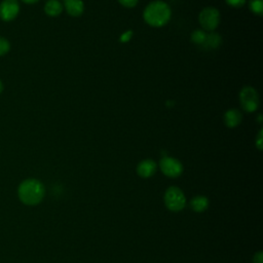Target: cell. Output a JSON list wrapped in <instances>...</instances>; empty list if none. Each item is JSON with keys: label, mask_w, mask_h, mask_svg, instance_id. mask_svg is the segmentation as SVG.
Masks as SVG:
<instances>
[{"label": "cell", "mask_w": 263, "mask_h": 263, "mask_svg": "<svg viewBox=\"0 0 263 263\" xmlns=\"http://www.w3.org/2000/svg\"><path fill=\"white\" fill-rule=\"evenodd\" d=\"M255 145L259 150H262V129H260L257 135V138L255 140Z\"/></svg>", "instance_id": "obj_19"}, {"label": "cell", "mask_w": 263, "mask_h": 263, "mask_svg": "<svg viewBox=\"0 0 263 263\" xmlns=\"http://www.w3.org/2000/svg\"><path fill=\"white\" fill-rule=\"evenodd\" d=\"M164 203L170 211L179 212L185 208L186 197L180 188L172 186L164 193Z\"/></svg>", "instance_id": "obj_5"}, {"label": "cell", "mask_w": 263, "mask_h": 263, "mask_svg": "<svg viewBox=\"0 0 263 263\" xmlns=\"http://www.w3.org/2000/svg\"><path fill=\"white\" fill-rule=\"evenodd\" d=\"M249 8L254 14L261 16L263 14V0H249Z\"/></svg>", "instance_id": "obj_14"}, {"label": "cell", "mask_w": 263, "mask_h": 263, "mask_svg": "<svg viewBox=\"0 0 263 263\" xmlns=\"http://www.w3.org/2000/svg\"><path fill=\"white\" fill-rule=\"evenodd\" d=\"M59 1H60V0H59Z\"/></svg>", "instance_id": "obj_23"}, {"label": "cell", "mask_w": 263, "mask_h": 263, "mask_svg": "<svg viewBox=\"0 0 263 263\" xmlns=\"http://www.w3.org/2000/svg\"><path fill=\"white\" fill-rule=\"evenodd\" d=\"M222 42L221 36L216 32H209L206 33V37L202 45H204L205 48H217L220 46Z\"/></svg>", "instance_id": "obj_13"}, {"label": "cell", "mask_w": 263, "mask_h": 263, "mask_svg": "<svg viewBox=\"0 0 263 263\" xmlns=\"http://www.w3.org/2000/svg\"><path fill=\"white\" fill-rule=\"evenodd\" d=\"M191 209L196 213H202L204 212L209 206V199L205 196L198 195L194 196L190 201Z\"/></svg>", "instance_id": "obj_12"}, {"label": "cell", "mask_w": 263, "mask_h": 263, "mask_svg": "<svg viewBox=\"0 0 263 263\" xmlns=\"http://www.w3.org/2000/svg\"><path fill=\"white\" fill-rule=\"evenodd\" d=\"M157 165L153 159H144L137 165V173L142 178H150L156 172Z\"/></svg>", "instance_id": "obj_8"}, {"label": "cell", "mask_w": 263, "mask_h": 263, "mask_svg": "<svg viewBox=\"0 0 263 263\" xmlns=\"http://www.w3.org/2000/svg\"><path fill=\"white\" fill-rule=\"evenodd\" d=\"M63 6L71 16H80L84 11L82 0H63Z\"/></svg>", "instance_id": "obj_10"}, {"label": "cell", "mask_w": 263, "mask_h": 263, "mask_svg": "<svg viewBox=\"0 0 263 263\" xmlns=\"http://www.w3.org/2000/svg\"><path fill=\"white\" fill-rule=\"evenodd\" d=\"M22 1L25 2V3H27V4H34V3L38 2L39 0H22Z\"/></svg>", "instance_id": "obj_21"}, {"label": "cell", "mask_w": 263, "mask_h": 263, "mask_svg": "<svg viewBox=\"0 0 263 263\" xmlns=\"http://www.w3.org/2000/svg\"><path fill=\"white\" fill-rule=\"evenodd\" d=\"M122 6L124 7H127V8H132V7H135L139 0H117Z\"/></svg>", "instance_id": "obj_18"}, {"label": "cell", "mask_w": 263, "mask_h": 263, "mask_svg": "<svg viewBox=\"0 0 263 263\" xmlns=\"http://www.w3.org/2000/svg\"><path fill=\"white\" fill-rule=\"evenodd\" d=\"M9 50H10L9 41L6 38L0 36V57L6 54Z\"/></svg>", "instance_id": "obj_16"}, {"label": "cell", "mask_w": 263, "mask_h": 263, "mask_svg": "<svg viewBox=\"0 0 263 263\" xmlns=\"http://www.w3.org/2000/svg\"><path fill=\"white\" fill-rule=\"evenodd\" d=\"M238 99L243 111L248 113H253L258 110L260 104L259 93L253 86H243L238 93Z\"/></svg>", "instance_id": "obj_3"}, {"label": "cell", "mask_w": 263, "mask_h": 263, "mask_svg": "<svg viewBox=\"0 0 263 263\" xmlns=\"http://www.w3.org/2000/svg\"><path fill=\"white\" fill-rule=\"evenodd\" d=\"M206 37V32L203 30H194L191 34V41L194 44L197 45H202Z\"/></svg>", "instance_id": "obj_15"}, {"label": "cell", "mask_w": 263, "mask_h": 263, "mask_svg": "<svg viewBox=\"0 0 263 263\" xmlns=\"http://www.w3.org/2000/svg\"><path fill=\"white\" fill-rule=\"evenodd\" d=\"M45 194L44 185L37 179H26L17 188V196L26 205H36L43 199Z\"/></svg>", "instance_id": "obj_2"}, {"label": "cell", "mask_w": 263, "mask_h": 263, "mask_svg": "<svg viewBox=\"0 0 263 263\" xmlns=\"http://www.w3.org/2000/svg\"><path fill=\"white\" fill-rule=\"evenodd\" d=\"M220 11L213 6H206L198 14V22L205 32H214L220 24Z\"/></svg>", "instance_id": "obj_4"}, {"label": "cell", "mask_w": 263, "mask_h": 263, "mask_svg": "<svg viewBox=\"0 0 263 263\" xmlns=\"http://www.w3.org/2000/svg\"><path fill=\"white\" fill-rule=\"evenodd\" d=\"M253 263H263L262 252H258L257 254H255L254 259H253Z\"/></svg>", "instance_id": "obj_20"}, {"label": "cell", "mask_w": 263, "mask_h": 263, "mask_svg": "<svg viewBox=\"0 0 263 263\" xmlns=\"http://www.w3.org/2000/svg\"><path fill=\"white\" fill-rule=\"evenodd\" d=\"M159 167L163 175L170 178H177L183 173L182 162L175 157H162L159 161Z\"/></svg>", "instance_id": "obj_6"}, {"label": "cell", "mask_w": 263, "mask_h": 263, "mask_svg": "<svg viewBox=\"0 0 263 263\" xmlns=\"http://www.w3.org/2000/svg\"><path fill=\"white\" fill-rule=\"evenodd\" d=\"M2 90H3V83H2V81L0 80V93L2 92Z\"/></svg>", "instance_id": "obj_22"}, {"label": "cell", "mask_w": 263, "mask_h": 263, "mask_svg": "<svg viewBox=\"0 0 263 263\" xmlns=\"http://www.w3.org/2000/svg\"><path fill=\"white\" fill-rule=\"evenodd\" d=\"M226 4L231 6V7H234V8H239V7H242L247 0H225Z\"/></svg>", "instance_id": "obj_17"}, {"label": "cell", "mask_w": 263, "mask_h": 263, "mask_svg": "<svg viewBox=\"0 0 263 263\" xmlns=\"http://www.w3.org/2000/svg\"><path fill=\"white\" fill-rule=\"evenodd\" d=\"M172 16L170 5L162 0L150 2L143 11V18L151 27L159 28L168 23Z\"/></svg>", "instance_id": "obj_1"}, {"label": "cell", "mask_w": 263, "mask_h": 263, "mask_svg": "<svg viewBox=\"0 0 263 263\" xmlns=\"http://www.w3.org/2000/svg\"><path fill=\"white\" fill-rule=\"evenodd\" d=\"M223 119H224V123L227 127L234 128L240 124V122L242 120V114L238 109L231 108V109H228L224 113Z\"/></svg>", "instance_id": "obj_9"}, {"label": "cell", "mask_w": 263, "mask_h": 263, "mask_svg": "<svg viewBox=\"0 0 263 263\" xmlns=\"http://www.w3.org/2000/svg\"><path fill=\"white\" fill-rule=\"evenodd\" d=\"M63 3L59 0H47L44 5V12L49 16H58L63 12Z\"/></svg>", "instance_id": "obj_11"}, {"label": "cell", "mask_w": 263, "mask_h": 263, "mask_svg": "<svg viewBox=\"0 0 263 263\" xmlns=\"http://www.w3.org/2000/svg\"><path fill=\"white\" fill-rule=\"evenodd\" d=\"M20 12L17 0H3L0 3V18L4 22H10L16 17Z\"/></svg>", "instance_id": "obj_7"}]
</instances>
